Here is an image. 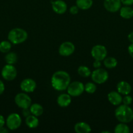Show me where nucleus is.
I'll return each mask as SVG.
<instances>
[{
  "mask_svg": "<svg viewBox=\"0 0 133 133\" xmlns=\"http://www.w3.org/2000/svg\"><path fill=\"white\" fill-rule=\"evenodd\" d=\"M70 83V75L66 71L63 70L56 71L51 78V85L53 89L57 91L66 90Z\"/></svg>",
  "mask_w": 133,
  "mask_h": 133,
  "instance_id": "f257e3e1",
  "label": "nucleus"
},
{
  "mask_svg": "<svg viewBox=\"0 0 133 133\" xmlns=\"http://www.w3.org/2000/svg\"><path fill=\"white\" fill-rule=\"evenodd\" d=\"M116 119L121 123H130L133 120V110L129 105H119L115 110Z\"/></svg>",
  "mask_w": 133,
  "mask_h": 133,
  "instance_id": "f03ea898",
  "label": "nucleus"
},
{
  "mask_svg": "<svg viewBox=\"0 0 133 133\" xmlns=\"http://www.w3.org/2000/svg\"><path fill=\"white\" fill-rule=\"evenodd\" d=\"M27 32L22 28H14L9 31L8 40L13 44H19L24 42L27 38Z\"/></svg>",
  "mask_w": 133,
  "mask_h": 133,
  "instance_id": "7ed1b4c3",
  "label": "nucleus"
},
{
  "mask_svg": "<svg viewBox=\"0 0 133 133\" xmlns=\"http://www.w3.org/2000/svg\"><path fill=\"white\" fill-rule=\"evenodd\" d=\"M91 79L96 84H101L107 81L109 77L108 71L103 68H96L91 72Z\"/></svg>",
  "mask_w": 133,
  "mask_h": 133,
  "instance_id": "20e7f679",
  "label": "nucleus"
},
{
  "mask_svg": "<svg viewBox=\"0 0 133 133\" xmlns=\"http://www.w3.org/2000/svg\"><path fill=\"white\" fill-rule=\"evenodd\" d=\"M67 93L71 97H78L82 95L84 92V84L80 81L70 82L68 86Z\"/></svg>",
  "mask_w": 133,
  "mask_h": 133,
  "instance_id": "39448f33",
  "label": "nucleus"
},
{
  "mask_svg": "<svg viewBox=\"0 0 133 133\" xmlns=\"http://www.w3.org/2000/svg\"><path fill=\"white\" fill-rule=\"evenodd\" d=\"M5 123L8 129L14 131L20 127L22 124V118L17 113H12L8 116Z\"/></svg>",
  "mask_w": 133,
  "mask_h": 133,
  "instance_id": "423d86ee",
  "label": "nucleus"
},
{
  "mask_svg": "<svg viewBox=\"0 0 133 133\" xmlns=\"http://www.w3.org/2000/svg\"><path fill=\"white\" fill-rule=\"evenodd\" d=\"M16 105L21 109H28L31 105V99L26 92L18 93L14 97Z\"/></svg>",
  "mask_w": 133,
  "mask_h": 133,
  "instance_id": "0eeeda50",
  "label": "nucleus"
},
{
  "mask_svg": "<svg viewBox=\"0 0 133 133\" xmlns=\"http://www.w3.org/2000/svg\"><path fill=\"white\" fill-rule=\"evenodd\" d=\"M108 51L106 48L103 45L98 44L94 45L91 51V55L95 60L103 61L107 57Z\"/></svg>",
  "mask_w": 133,
  "mask_h": 133,
  "instance_id": "6e6552de",
  "label": "nucleus"
},
{
  "mask_svg": "<svg viewBox=\"0 0 133 133\" xmlns=\"http://www.w3.org/2000/svg\"><path fill=\"white\" fill-rule=\"evenodd\" d=\"M1 76L5 80L11 81L17 76L16 68L13 64H7L1 70Z\"/></svg>",
  "mask_w": 133,
  "mask_h": 133,
  "instance_id": "1a4fd4ad",
  "label": "nucleus"
},
{
  "mask_svg": "<svg viewBox=\"0 0 133 133\" xmlns=\"http://www.w3.org/2000/svg\"><path fill=\"white\" fill-rule=\"evenodd\" d=\"M75 51V46L71 42H65L59 45V54L62 57L70 56Z\"/></svg>",
  "mask_w": 133,
  "mask_h": 133,
  "instance_id": "9d476101",
  "label": "nucleus"
},
{
  "mask_svg": "<svg viewBox=\"0 0 133 133\" xmlns=\"http://www.w3.org/2000/svg\"><path fill=\"white\" fill-rule=\"evenodd\" d=\"M20 89L26 93H31L35 91L37 88V83L33 79L27 78L23 80L20 83Z\"/></svg>",
  "mask_w": 133,
  "mask_h": 133,
  "instance_id": "9b49d317",
  "label": "nucleus"
},
{
  "mask_svg": "<svg viewBox=\"0 0 133 133\" xmlns=\"http://www.w3.org/2000/svg\"><path fill=\"white\" fill-rule=\"evenodd\" d=\"M121 0H104L103 5L107 11L110 12H116L121 7Z\"/></svg>",
  "mask_w": 133,
  "mask_h": 133,
  "instance_id": "f8f14e48",
  "label": "nucleus"
},
{
  "mask_svg": "<svg viewBox=\"0 0 133 133\" xmlns=\"http://www.w3.org/2000/svg\"><path fill=\"white\" fill-rule=\"evenodd\" d=\"M53 11L58 14H63L67 10V5L63 0H56L51 2Z\"/></svg>",
  "mask_w": 133,
  "mask_h": 133,
  "instance_id": "ddd939ff",
  "label": "nucleus"
},
{
  "mask_svg": "<svg viewBox=\"0 0 133 133\" xmlns=\"http://www.w3.org/2000/svg\"><path fill=\"white\" fill-rule=\"evenodd\" d=\"M108 99L112 105L119 106L122 103L123 97L117 91H112L108 94Z\"/></svg>",
  "mask_w": 133,
  "mask_h": 133,
  "instance_id": "4468645a",
  "label": "nucleus"
},
{
  "mask_svg": "<svg viewBox=\"0 0 133 133\" xmlns=\"http://www.w3.org/2000/svg\"><path fill=\"white\" fill-rule=\"evenodd\" d=\"M132 87L128 82L121 81L117 84V91L121 95H128L131 92Z\"/></svg>",
  "mask_w": 133,
  "mask_h": 133,
  "instance_id": "2eb2a0df",
  "label": "nucleus"
},
{
  "mask_svg": "<svg viewBox=\"0 0 133 133\" xmlns=\"http://www.w3.org/2000/svg\"><path fill=\"white\" fill-rule=\"evenodd\" d=\"M71 96L69 94H61L57 97V105L61 107H67L71 103Z\"/></svg>",
  "mask_w": 133,
  "mask_h": 133,
  "instance_id": "dca6fc26",
  "label": "nucleus"
},
{
  "mask_svg": "<svg viewBox=\"0 0 133 133\" xmlns=\"http://www.w3.org/2000/svg\"><path fill=\"white\" fill-rule=\"evenodd\" d=\"M74 129L75 132L77 133H89L91 131V128L89 125L83 122L76 123Z\"/></svg>",
  "mask_w": 133,
  "mask_h": 133,
  "instance_id": "f3484780",
  "label": "nucleus"
},
{
  "mask_svg": "<svg viewBox=\"0 0 133 133\" xmlns=\"http://www.w3.org/2000/svg\"><path fill=\"white\" fill-rule=\"evenodd\" d=\"M119 14L121 18L129 19L133 17V9L130 6H124L119 9Z\"/></svg>",
  "mask_w": 133,
  "mask_h": 133,
  "instance_id": "a211bd4d",
  "label": "nucleus"
},
{
  "mask_svg": "<svg viewBox=\"0 0 133 133\" xmlns=\"http://www.w3.org/2000/svg\"><path fill=\"white\" fill-rule=\"evenodd\" d=\"M26 124L29 128L35 129L39 126V120L37 117L31 114L26 118Z\"/></svg>",
  "mask_w": 133,
  "mask_h": 133,
  "instance_id": "6ab92c4d",
  "label": "nucleus"
},
{
  "mask_svg": "<svg viewBox=\"0 0 133 133\" xmlns=\"http://www.w3.org/2000/svg\"><path fill=\"white\" fill-rule=\"evenodd\" d=\"M29 110L30 112H31V114L37 117L41 116L43 114V112H44L43 106L39 103H34L31 105L29 107Z\"/></svg>",
  "mask_w": 133,
  "mask_h": 133,
  "instance_id": "aec40b11",
  "label": "nucleus"
},
{
  "mask_svg": "<svg viewBox=\"0 0 133 133\" xmlns=\"http://www.w3.org/2000/svg\"><path fill=\"white\" fill-rule=\"evenodd\" d=\"M93 1V0H76V6L81 10H88L92 6Z\"/></svg>",
  "mask_w": 133,
  "mask_h": 133,
  "instance_id": "412c9836",
  "label": "nucleus"
},
{
  "mask_svg": "<svg viewBox=\"0 0 133 133\" xmlns=\"http://www.w3.org/2000/svg\"><path fill=\"white\" fill-rule=\"evenodd\" d=\"M103 61H104L103 63H104V66L108 69L114 68L117 65V61L114 57H106Z\"/></svg>",
  "mask_w": 133,
  "mask_h": 133,
  "instance_id": "4be33fe9",
  "label": "nucleus"
},
{
  "mask_svg": "<svg viewBox=\"0 0 133 133\" xmlns=\"http://www.w3.org/2000/svg\"><path fill=\"white\" fill-rule=\"evenodd\" d=\"M5 62L9 64L14 65L16 64L18 61V56L17 54L14 52H8L5 57Z\"/></svg>",
  "mask_w": 133,
  "mask_h": 133,
  "instance_id": "5701e85b",
  "label": "nucleus"
},
{
  "mask_svg": "<svg viewBox=\"0 0 133 133\" xmlns=\"http://www.w3.org/2000/svg\"><path fill=\"white\" fill-rule=\"evenodd\" d=\"M115 133H129L130 132V129L129 126L125 123H118L115 127L114 129Z\"/></svg>",
  "mask_w": 133,
  "mask_h": 133,
  "instance_id": "b1692460",
  "label": "nucleus"
},
{
  "mask_svg": "<svg viewBox=\"0 0 133 133\" xmlns=\"http://www.w3.org/2000/svg\"><path fill=\"white\" fill-rule=\"evenodd\" d=\"M77 71L79 75H80L82 77H88L91 75V71L90 69L86 66H80Z\"/></svg>",
  "mask_w": 133,
  "mask_h": 133,
  "instance_id": "393cba45",
  "label": "nucleus"
},
{
  "mask_svg": "<svg viewBox=\"0 0 133 133\" xmlns=\"http://www.w3.org/2000/svg\"><path fill=\"white\" fill-rule=\"evenodd\" d=\"M12 48V43L10 41L4 40L0 42V51L3 53H7Z\"/></svg>",
  "mask_w": 133,
  "mask_h": 133,
  "instance_id": "a878e982",
  "label": "nucleus"
},
{
  "mask_svg": "<svg viewBox=\"0 0 133 133\" xmlns=\"http://www.w3.org/2000/svg\"><path fill=\"white\" fill-rule=\"evenodd\" d=\"M96 90V86L94 83L89 82L84 85V91L88 94H94Z\"/></svg>",
  "mask_w": 133,
  "mask_h": 133,
  "instance_id": "bb28decb",
  "label": "nucleus"
},
{
  "mask_svg": "<svg viewBox=\"0 0 133 133\" xmlns=\"http://www.w3.org/2000/svg\"><path fill=\"white\" fill-rule=\"evenodd\" d=\"M122 103L124 105H130L132 103V97L129 96V94L125 95V96L123 97Z\"/></svg>",
  "mask_w": 133,
  "mask_h": 133,
  "instance_id": "cd10ccee",
  "label": "nucleus"
},
{
  "mask_svg": "<svg viewBox=\"0 0 133 133\" xmlns=\"http://www.w3.org/2000/svg\"><path fill=\"white\" fill-rule=\"evenodd\" d=\"M78 11H79V8L76 5H73V6H70V9H69V12L72 15H76V14H78Z\"/></svg>",
  "mask_w": 133,
  "mask_h": 133,
  "instance_id": "c85d7f7f",
  "label": "nucleus"
},
{
  "mask_svg": "<svg viewBox=\"0 0 133 133\" xmlns=\"http://www.w3.org/2000/svg\"><path fill=\"white\" fill-rule=\"evenodd\" d=\"M101 61H98V60H95L93 62V66L95 68V69L99 68L101 67Z\"/></svg>",
  "mask_w": 133,
  "mask_h": 133,
  "instance_id": "c756f323",
  "label": "nucleus"
},
{
  "mask_svg": "<svg viewBox=\"0 0 133 133\" xmlns=\"http://www.w3.org/2000/svg\"><path fill=\"white\" fill-rule=\"evenodd\" d=\"M121 3L125 6H130L133 5V0H121Z\"/></svg>",
  "mask_w": 133,
  "mask_h": 133,
  "instance_id": "7c9ffc66",
  "label": "nucleus"
},
{
  "mask_svg": "<svg viewBox=\"0 0 133 133\" xmlns=\"http://www.w3.org/2000/svg\"><path fill=\"white\" fill-rule=\"evenodd\" d=\"M22 114L26 118L28 116L31 115V112H30L29 108H28V109H23V110H22Z\"/></svg>",
  "mask_w": 133,
  "mask_h": 133,
  "instance_id": "2f4dec72",
  "label": "nucleus"
},
{
  "mask_svg": "<svg viewBox=\"0 0 133 133\" xmlns=\"http://www.w3.org/2000/svg\"><path fill=\"white\" fill-rule=\"evenodd\" d=\"M128 52H129L130 57L133 58V43H131L128 47Z\"/></svg>",
  "mask_w": 133,
  "mask_h": 133,
  "instance_id": "473e14b6",
  "label": "nucleus"
},
{
  "mask_svg": "<svg viewBox=\"0 0 133 133\" xmlns=\"http://www.w3.org/2000/svg\"><path fill=\"white\" fill-rule=\"evenodd\" d=\"M5 91V84L0 79V95L2 94Z\"/></svg>",
  "mask_w": 133,
  "mask_h": 133,
  "instance_id": "72a5a7b5",
  "label": "nucleus"
},
{
  "mask_svg": "<svg viewBox=\"0 0 133 133\" xmlns=\"http://www.w3.org/2000/svg\"><path fill=\"white\" fill-rule=\"evenodd\" d=\"M5 124V119L2 115L0 114V128L4 127Z\"/></svg>",
  "mask_w": 133,
  "mask_h": 133,
  "instance_id": "f704fd0d",
  "label": "nucleus"
},
{
  "mask_svg": "<svg viewBox=\"0 0 133 133\" xmlns=\"http://www.w3.org/2000/svg\"><path fill=\"white\" fill-rule=\"evenodd\" d=\"M128 40L130 43H133V31L128 35Z\"/></svg>",
  "mask_w": 133,
  "mask_h": 133,
  "instance_id": "c9c22d12",
  "label": "nucleus"
},
{
  "mask_svg": "<svg viewBox=\"0 0 133 133\" xmlns=\"http://www.w3.org/2000/svg\"><path fill=\"white\" fill-rule=\"evenodd\" d=\"M7 129L5 128V127H4L0 128V133H7V132H9V130H8Z\"/></svg>",
  "mask_w": 133,
  "mask_h": 133,
  "instance_id": "e433bc0d",
  "label": "nucleus"
},
{
  "mask_svg": "<svg viewBox=\"0 0 133 133\" xmlns=\"http://www.w3.org/2000/svg\"><path fill=\"white\" fill-rule=\"evenodd\" d=\"M104 132H106V133H110V132H109V131H102V133H104Z\"/></svg>",
  "mask_w": 133,
  "mask_h": 133,
  "instance_id": "4c0bfd02",
  "label": "nucleus"
}]
</instances>
